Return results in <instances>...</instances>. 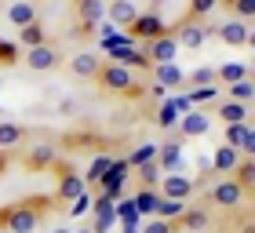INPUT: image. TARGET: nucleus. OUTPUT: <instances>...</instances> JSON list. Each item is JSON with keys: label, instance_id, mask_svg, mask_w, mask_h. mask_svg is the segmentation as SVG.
<instances>
[{"label": "nucleus", "instance_id": "2", "mask_svg": "<svg viewBox=\"0 0 255 233\" xmlns=\"http://www.w3.org/2000/svg\"><path fill=\"white\" fill-rule=\"evenodd\" d=\"M95 80L102 84V91H117V95H128V91L135 88L131 69H128V66H113V62H102V69H99Z\"/></svg>", "mask_w": 255, "mask_h": 233}, {"label": "nucleus", "instance_id": "50", "mask_svg": "<svg viewBox=\"0 0 255 233\" xmlns=\"http://www.w3.org/2000/svg\"><path fill=\"white\" fill-rule=\"evenodd\" d=\"M121 233H142V226H124Z\"/></svg>", "mask_w": 255, "mask_h": 233}, {"label": "nucleus", "instance_id": "15", "mask_svg": "<svg viewBox=\"0 0 255 233\" xmlns=\"http://www.w3.org/2000/svg\"><path fill=\"white\" fill-rule=\"evenodd\" d=\"M99 44H102V51H110V48H135V37H131V33H124V29H117L113 22H102Z\"/></svg>", "mask_w": 255, "mask_h": 233}, {"label": "nucleus", "instance_id": "46", "mask_svg": "<svg viewBox=\"0 0 255 233\" xmlns=\"http://www.w3.org/2000/svg\"><path fill=\"white\" fill-rule=\"evenodd\" d=\"M149 95H157L160 102H164V99H168V91H164V88H160V84H153V88H149Z\"/></svg>", "mask_w": 255, "mask_h": 233}, {"label": "nucleus", "instance_id": "5", "mask_svg": "<svg viewBox=\"0 0 255 233\" xmlns=\"http://www.w3.org/2000/svg\"><path fill=\"white\" fill-rule=\"evenodd\" d=\"M197 190V179H186L182 171H171V175H164L160 179V197H168V201H186V197Z\"/></svg>", "mask_w": 255, "mask_h": 233}, {"label": "nucleus", "instance_id": "11", "mask_svg": "<svg viewBox=\"0 0 255 233\" xmlns=\"http://www.w3.org/2000/svg\"><path fill=\"white\" fill-rule=\"evenodd\" d=\"M26 66L33 73H48V69L59 66V51L51 48V44H40V48H29L26 51Z\"/></svg>", "mask_w": 255, "mask_h": 233}, {"label": "nucleus", "instance_id": "29", "mask_svg": "<svg viewBox=\"0 0 255 233\" xmlns=\"http://www.w3.org/2000/svg\"><path fill=\"white\" fill-rule=\"evenodd\" d=\"M131 201H135V208H138V215H153V212H157L160 193H157V190H149V186H142V190H138Z\"/></svg>", "mask_w": 255, "mask_h": 233}, {"label": "nucleus", "instance_id": "24", "mask_svg": "<svg viewBox=\"0 0 255 233\" xmlns=\"http://www.w3.org/2000/svg\"><path fill=\"white\" fill-rule=\"evenodd\" d=\"M7 18L22 29V26H29V22H37V7H33L29 0H18V4H11V7H7Z\"/></svg>", "mask_w": 255, "mask_h": 233}, {"label": "nucleus", "instance_id": "45", "mask_svg": "<svg viewBox=\"0 0 255 233\" xmlns=\"http://www.w3.org/2000/svg\"><path fill=\"white\" fill-rule=\"evenodd\" d=\"M241 153H245V157H255V127H248V135H245V146H241Z\"/></svg>", "mask_w": 255, "mask_h": 233}, {"label": "nucleus", "instance_id": "52", "mask_svg": "<svg viewBox=\"0 0 255 233\" xmlns=\"http://www.w3.org/2000/svg\"><path fill=\"white\" fill-rule=\"evenodd\" d=\"M252 84H255V69H252Z\"/></svg>", "mask_w": 255, "mask_h": 233}, {"label": "nucleus", "instance_id": "4", "mask_svg": "<svg viewBox=\"0 0 255 233\" xmlns=\"http://www.w3.org/2000/svg\"><path fill=\"white\" fill-rule=\"evenodd\" d=\"M59 168V190H55V201H66V204H73L80 193L88 190V182L80 179V175L69 168V164H55Z\"/></svg>", "mask_w": 255, "mask_h": 233}, {"label": "nucleus", "instance_id": "18", "mask_svg": "<svg viewBox=\"0 0 255 233\" xmlns=\"http://www.w3.org/2000/svg\"><path fill=\"white\" fill-rule=\"evenodd\" d=\"M153 77H157V84L164 88V91H175V88L186 84V73H182L175 62H160V66H153Z\"/></svg>", "mask_w": 255, "mask_h": 233}, {"label": "nucleus", "instance_id": "9", "mask_svg": "<svg viewBox=\"0 0 255 233\" xmlns=\"http://www.w3.org/2000/svg\"><path fill=\"white\" fill-rule=\"evenodd\" d=\"M179 131L186 135V138H201V135L212 131V116L201 113V110H190V113L179 116Z\"/></svg>", "mask_w": 255, "mask_h": 233}, {"label": "nucleus", "instance_id": "56", "mask_svg": "<svg viewBox=\"0 0 255 233\" xmlns=\"http://www.w3.org/2000/svg\"><path fill=\"white\" fill-rule=\"evenodd\" d=\"M223 4H234V0H223Z\"/></svg>", "mask_w": 255, "mask_h": 233}, {"label": "nucleus", "instance_id": "31", "mask_svg": "<svg viewBox=\"0 0 255 233\" xmlns=\"http://www.w3.org/2000/svg\"><path fill=\"white\" fill-rule=\"evenodd\" d=\"M234 182L237 186H255V157H241V164L234 168Z\"/></svg>", "mask_w": 255, "mask_h": 233}, {"label": "nucleus", "instance_id": "44", "mask_svg": "<svg viewBox=\"0 0 255 233\" xmlns=\"http://www.w3.org/2000/svg\"><path fill=\"white\" fill-rule=\"evenodd\" d=\"M131 66H135V69H153V62L146 58L142 48H135V51H131V58H128V69H131Z\"/></svg>", "mask_w": 255, "mask_h": 233}, {"label": "nucleus", "instance_id": "25", "mask_svg": "<svg viewBox=\"0 0 255 233\" xmlns=\"http://www.w3.org/2000/svg\"><path fill=\"white\" fill-rule=\"evenodd\" d=\"M219 116H223L226 124H245L248 120V106H245V102L226 99V102H219Z\"/></svg>", "mask_w": 255, "mask_h": 233}, {"label": "nucleus", "instance_id": "47", "mask_svg": "<svg viewBox=\"0 0 255 233\" xmlns=\"http://www.w3.org/2000/svg\"><path fill=\"white\" fill-rule=\"evenodd\" d=\"M245 48H252V51H255V29H248V44H245Z\"/></svg>", "mask_w": 255, "mask_h": 233}, {"label": "nucleus", "instance_id": "20", "mask_svg": "<svg viewBox=\"0 0 255 233\" xmlns=\"http://www.w3.org/2000/svg\"><path fill=\"white\" fill-rule=\"evenodd\" d=\"M179 164H182V149H179V142H164V146L157 149V168L164 171V175L179 171Z\"/></svg>", "mask_w": 255, "mask_h": 233}, {"label": "nucleus", "instance_id": "48", "mask_svg": "<svg viewBox=\"0 0 255 233\" xmlns=\"http://www.w3.org/2000/svg\"><path fill=\"white\" fill-rule=\"evenodd\" d=\"M4 168H7V153L0 149V175H4Z\"/></svg>", "mask_w": 255, "mask_h": 233}, {"label": "nucleus", "instance_id": "55", "mask_svg": "<svg viewBox=\"0 0 255 233\" xmlns=\"http://www.w3.org/2000/svg\"><path fill=\"white\" fill-rule=\"evenodd\" d=\"M102 4H113V0H102Z\"/></svg>", "mask_w": 255, "mask_h": 233}, {"label": "nucleus", "instance_id": "40", "mask_svg": "<svg viewBox=\"0 0 255 233\" xmlns=\"http://www.w3.org/2000/svg\"><path fill=\"white\" fill-rule=\"evenodd\" d=\"M0 66H18V44L0 40Z\"/></svg>", "mask_w": 255, "mask_h": 233}, {"label": "nucleus", "instance_id": "12", "mask_svg": "<svg viewBox=\"0 0 255 233\" xmlns=\"http://www.w3.org/2000/svg\"><path fill=\"white\" fill-rule=\"evenodd\" d=\"M135 18H138V7L131 0H113V4H106V22H113L117 29H131Z\"/></svg>", "mask_w": 255, "mask_h": 233}, {"label": "nucleus", "instance_id": "19", "mask_svg": "<svg viewBox=\"0 0 255 233\" xmlns=\"http://www.w3.org/2000/svg\"><path fill=\"white\" fill-rule=\"evenodd\" d=\"M241 164V149H234V146H219L215 149V157H212V168L219 171V175H234V168Z\"/></svg>", "mask_w": 255, "mask_h": 233}, {"label": "nucleus", "instance_id": "10", "mask_svg": "<svg viewBox=\"0 0 255 233\" xmlns=\"http://www.w3.org/2000/svg\"><path fill=\"white\" fill-rule=\"evenodd\" d=\"M175 40H179V48H190V51H197V48H201V44L208 40V29L201 26V18H186V22L179 26Z\"/></svg>", "mask_w": 255, "mask_h": 233}, {"label": "nucleus", "instance_id": "34", "mask_svg": "<svg viewBox=\"0 0 255 233\" xmlns=\"http://www.w3.org/2000/svg\"><path fill=\"white\" fill-rule=\"evenodd\" d=\"M208 84H219L215 69H208V66H201V69H193V73L186 77V88H208Z\"/></svg>", "mask_w": 255, "mask_h": 233}, {"label": "nucleus", "instance_id": "13", "mask_svg": "<svg viewBox=\"0 0 255 233\" xmlns=\"http://www.w3.org/2000/svg\"><path fill=\"white\" fill-rule=\"evenodd\" d=\"M55 164H59V149L51 142H37L26 153V168H33V171H44V168H55Z\"/></svg>", "mask_w": 255, "mask_h": 233}, {"label": "nucleus", "instance_id": "22", "mask_svg": "<svg viewBox=\"0 0 255 233\" xmlns=\"http://www.w3.org/2000/svg\"><path fill=\"white\" fill-rule=\"evenodd\" d=\"M18 40L26 44V51H29V48H40V44H48V29H44V22L37 18V22H29V26H22V29H18Z\"/></svg>", "mask_w": 255, "mask_h": 233}, {"label": "nucleus", "instance_id": "28", "mask_svg": "<svg viewBox=\"0 0 255 233\" xmlns=\"http://www.w3.org/2000/svg\"><path fill=\"white\" fill-rule=\"evenodd\" d=\"M157 142H142L138 149H131V157H128V168H142V164H153L157 160Z\"/></svg>", "mask_w": 255, "mask_h": 233}, {"label": "nucleus", "instance_id": "49", "mask_svg": "<svg viewBox=\"0 0 255 233\" xmlns=\"http://www.w3.org/2000/svg\"><path fill=\"white\" fill-rule=\"evenodd\" d=\"M241 233H255V219H252V223H245V226H241Z\"/></svg>", "mask_w": 255, "mask_h": 233}, {"label": "nucleus", "instance_id": "33", "mask_svg": "<svg viewBox=\"0 0 255 233\" xmlns=\"http://www.w3.org/2000/svg\"><path fill=\"white\" fill-rule=\"evenodd\" d=\"M110 168H113V157H110V153H99L95 160H91V168H88V179H84V182H95V186H99V179H102V175H106Z\"/></svg>", "mask_w": 255, "mask_h": 233}, {"label": "nucleus", "instance_id": "35", "mask_svg": "<svg viewBox=\"0 0 255 233\" xmlns=\"http://www.w3.org/2000/svg\"><path fill=\"white\" fill-rule=\"evenodd\" d=\"M157 127H179V110L171 106V99L160 102V110H157Z\"/></svg>", "mask_w": 255, "mask_h": 233}, {"label": "nucleus", "instance_id": "43", "mask_svg": "<svg viewBox=\"0 0 255 233\" xmlns=\"http://www.w3.org/2000/svg\"><path fill=\"white\" fill-rule=\"evenodd\" d=\"M142 233H175V223H164V219H149L142 226Z\"/></svg>", "mask_w": 255, "mask_h": 233}, {"label": "nucleus", "instance_id": "36", "mask_svg": "<svg viewBox=\"0 0 255 233\" xmlns=\"http://www.w3.org/2000/svg\"><path fill=\"white\" fill-rule=\"evenodd\" d=\"M230 99H234V102H245V106H248V102L255 99V84H252V77H248V80H237V84H230Z\"/></svg>", "mask_w": 255, "mask_h": 233}, {"label": "nucleus", "instance_id": "38", "mask_svg": "<svg viewBox=\"0 0 255 233\" xmlns=\"http://www.w3.org/2000/svg\"><path fill=\"white\" fill-rule=\"evenodd\" d=\"M135 171L142 175V186H149V190H153V186H160V175H164V171L157 168V160H153V164H142V168H135Z\"/></svg>", "mask_w": 255, "mask_h": 233}, {"label": "nucleus", "instance_id": "32", "mask_svg": "<svg viewBox=\"0 0 255 233\" xmlns=\"http://www.w3.org/2000/svg\"><path fill=\"white\" fill-rule=\"evenodd\" d=\"M113 212H117V219H121L124 226H142V215H138L135 201H121L117 208H113Z\"/></svg>", "mask_w": 255, "mask_h": 233}, {"label": "nucleus", "instance_id": "7", "mask_svg": "<svg viewBox=\"0 0 255 233\" xmlns=\"http://www.w3.org/2000/svg\"><path fill=\"white\" fill-rule=\"evenodd\" d=\"M124 175H128V160H113V168L99 179V190L110 197V201H121L124 197Z\"/></svg>", "mask_w": 255, "mask_h": 233}, {"label": "nucleus", "instance_id": "39", "mask_svg": "<svg viewBox=\"0 0 255 233\" xmlns=\"http://www.w3.org/2000/svg\"><path fill=\"white\" fill-rule=\"evenodd\" d=\"M91 204H95V197H91V193L84 190V193H80V197H77V201H73V204H69V208H66V212H69V215H73V219H77V215H88V212H91Z\"/></svg>", "mask_w": 255, "mask_h": 233}, {"label": "nucleus", "instance_id": "1", "mask_svg": "<svg viewBox=\"0 0 255 233\" xmlns=\"http://www.w3.org/2000/svg\"><path fill=\"white\" fill-rule=\"evenodd\" d=\"M51 204H55V197H26V201L0 208V230L4 233H33L40 226L44 212H51Z\"/></svg>", "mask_w": 255, "mask_h": 233}, {"label": "nucleus", "instance_id": "42", "mask_svg": "<svg viewBox=\"0 0 255 233\" xmlns=\"http://www.w3.org/2000/svg\"><path fill=\"white\" fill-rule=\"evenodd\" d=\"M215 4H219V0H190V18H204Z\"/></svg>", "mask_w": 255, "mask_h": 233}, {"label": "nucleus", "instance_id": "8", "mask_svg": "<svg viewBox=\"0 0 255 233\" xmlns=\"http://www.w3.org/2000/svg\"><path fill=\"white\" fill-rule=\"evenodd\" d=\"M212 204H223V208H237L241 201H245V186H237L234 179H219L212 186Z\"/></svg>", "mask_w": 255, "mask_h": 233}, {"label": "nucleus", "instance_id": "21", "mask_svg": "<svg viewBox=\"0 0 255 233\" xmlns=\"http://www.w3.org/2000/svg\"><path fill=\"white\" fill-rule=\"evenodd\" d=\"M215 77H219V84H237V80H248L252 77V69L245 66V62H223V66H219L215 69Z\"/></svg>", "mask_w": 255, "mask_h": 233}, {"label": "nucleus", "instance_id": "6", "mask_svg": "<svg viewBox=\"0 0 255 233\" xmlns=\"http://www.w3.org/2000/svg\"><path fill=\"white\" fill-rule=\"evenodd\" d=\"M146 58H149V62H153V66H160V62H175V55H179V40H175V33H164V37H157V40H149L146 44Z\"/></svg>", "mask_w": 255, "mask_h": 233}, {"label": "nucleus", "instance_id": "53", "mask_svg": "<svg viewBox=\"0 0 255 233\" xmlns=\"http://www.w3.org/2000/svg\"><path fill=\"white\" fill-rule=\"evenodd\" d=\"M252 219H255V204H252Z\"/></svg>", "mask_w": 255, "mask_h": 233}, {"label": "nucleus", "instance_id": "14", "mask_svg": "<svg viewBox=\"0 0 255 233\" xmlns=\"http://www.w3.org/2000/svg\"><path fill=\"white\" fill-rule=\"evenodd\" d=\"M215 37L223 44H230V48H245V44H248V22L230 18V22H223V26L215 29Z\"/></svg>", "mask_w": 255, "mask_h": 233}, {"label": "nucleus", "instance_id": "37", "mask_svg": "<svg viewBox=\"0 0 255 233\" xmlns=\"http://www.w3.org/2000/svg\"><path fill=\"white\" fill-rule=\"evenodd\" d=\"M248 120L245 124H226V146H234V149H241L245 146V135H248Z\"/></svg>", "mask_w": 255, "mask_h": 233}, {"label": "nucleus", "instance_id": "30", "mask_svg": "<svg viewBox=\"0 0 255 233\" xmlns=\"http://www.w3.org/2000/svg\"><path fill=\"white\" fill-rule=\"evenodd\" d=\"M22 138H26V131H22L18 124H11V120H0V149H11V146H18Z\"/></svg>", "mask_w": 255, "mask_h": 233}, {"label": "nucleus", "instance_id": "27", "mask_svg": "<svg viewBox=\"0 0 255 233\" xmlns=\"http://www.w3.org/2000/svg\"><path fill=\"white\" fill-rule=\"evenodd\" d=\"M175 226L190 230V233H193V230H204V226H208V212H204V208H186V212L179 215V223H175Z\"/></svg>", "mask_w": 255, "mask_h": 233}, {"label": "nucleus", "instance_id": "16", "mask_svg": "<svg viewBox=\"0 0 255 233\" xmlns=\"http://www.w3.org/2000/svg\"><path fill=\"white\" fill-rule=\"evenodd\" d=\"M80 7V29L91 33V29H99L102 22H106V4L102 0H88V4H77Z\"/></svg>", "mask_w": 255, "mask_h": 233}, {"label": "nucleus", "instance_id": "23", "mask_svg": "<svg viewBox=\"0 0 255 233\" xmlns=\"http://www.w3.org/2000/svg\"><path fill=\"white\" fill-rule=\"evenodd\" d=\"M186 102L197 110V106H204V102H223V88L219 84H208V88H190L186 91Z\"/></svg>", "mask_w": 255, "mask_h": 233}, {"label": "nucleus", "instance_id": "3", "mask_svg": "<svg viewBox=\"0 0 255 233\" xmlns=\"http://www.w3.org/2000/svg\"><path fill=\"white\" fill-rule=\"evenodd\" d=\"M128 33H131V37L135 40H157V37H164V33H168V26H164V18H160L157 15V11H138V18L131 22V29H128Z\"/></svg>", "mask_w": 255, "mask_h": 233}, {"label": "nucleus", "instance_id": "51", "mask_svg": "<svg viewBox=\"0 0 255 233\" xmlns=\"http://www.w3.org/2000/svg\"><path fill=\"white\" fill-rule=\"evenodd\" d=\"M66 233H91V230H66Z\"/></svg>", "mask_w": 255, "mask_h": 233}, {"label": "nucleus", "instance_id": "26", "mask_svg": "<svg viewBox=\"0 0 255 233\" xmlns=\"http://www.w3.org/2000/svg\"><path fill=\"white\" fill-rule=\"evenodd\" d=\"M182 212H186V201H168V197H160L153 219H164V223H179V215H182Z\"/></svg>", "mask_w": 255, "mask_h": 233}, {"label": "nucleus", "instance_id": "41", "mask_svg": "<svg viewBox=\"0 0 255 233\" xmlns=\"http://www.w3.org/2000/svg\"><path fill=\"white\" fill-rule=\"evenodd\" d=\"M234 18H241V22H248V18H255V0H234Z\"/></svg>", "mask_w": 255, "mask_h": 233}, {"label": "nucleus", "instance_id": "54", "mask_svg": "<svg viewBox=\"0 0 255 233\" xmlns=\"http://www.w3.org/2000/svg\"><path fill=\"white\" fill-rule=\"evenodd\" d=\"M77 4H88V0H77Z\"/></svg>", "mask_w": 255, "mask_h": 233}, {"label": "nucleus", "instance_id": "17", "mask_svg": "<svg viewBox=\"0 0 255 233\" xmlns=\"http://www.w3.org/2000/svg\"><path fill=\"white\" fill-rule=\"evenodd\" d=\"M99 69H102V62H99V55H91V51H80V55L69 58V73H73V77H88V80H95V77H99Z\"/></svg>", "mask_w": 255, "mask_h": 233}]
</instances>
